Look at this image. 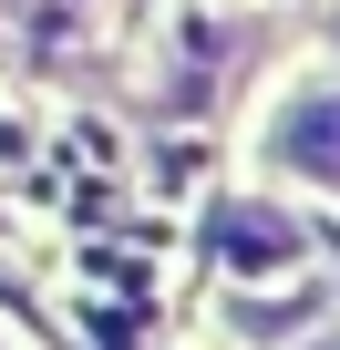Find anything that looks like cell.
<instances>
[{"label": "cell", "mask_w": 340, "mask_h": 350, "mask_svg": "<svg viewBox=\"0 0 340 350\" xmlns=\"http://www.w3.org/2000/svg\"><path fill=\"white\" fill-rule=\"evenodd\" d=\"M330 350H340V340H330Z\"/></svg>", "instance_id": "3957f363"}, {"label": "cell", "mask_w": 340, "mask_h": 350, "mask_svg": "<svg viewBox=\"0 0 340 350\" xmlns=\"http://www.w3.org/2000/svg\"><path fill=\"white\" fill-rule=\"evenodd\" d=\"M278 165H299L309 186L340 196V93H309V103L278 124Z\"/></svg>", "instance_id": "6da1fadb"}, {"label": "cell", "mask_w": 340, "mask_h": 350, "mask_svg": "<svg viewBox=\"0 0 340 350\" xmlns=\"http://www.w3.org/2000/svg\"><path fill=\"white\" fill-rule=\"evenodd\" d=\"M217 247L237 268H278V258H299V227L268 217V206H217Z\"/></svg>", "instance_id": "7a4b0ae2"}]
</instances>
